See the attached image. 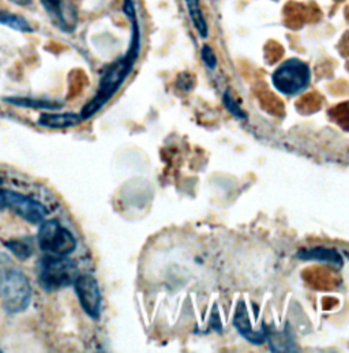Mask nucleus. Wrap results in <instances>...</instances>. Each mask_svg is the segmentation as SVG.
<instances>
[{
  "instance_id": "nucleus-18",
  "label": "nucleus",
  "mask_w": 349,
  "mask_h": 353,
  "mask_svg": "<svg viewBox=\"0 0 349 353\" xmlns=\"http://www.w3.org/2000/svg\"><path fill=\"white\" fill-rule=\"evenodd\" d=\"M201 59L203 61V64L209 68V70H215L217 67V57L213 51V48L208 44H205L201 48Z\"/></svg>"
},
{
  "instance_id": "nucleus-16",
  "label": "nucleus",
  "mask_w": 349,
  "mask_h": 353,
  "mask_svg": "<svg viewBox=\"0 0 349 353\" xmlns=\"http://www.w3.org/2000/svg\"><path fill=\"white\" fill-rule=\"evenodd\" d=\"M0 25L11 28L14 30L22 32V33H32L33 28L30 26V23L28 22L26 18L8 12L6 10H0Z\"/></svg>"
},
{
  "instance_id": "nucleus-10",
  "label": "nucleus",
  "mask_w": 349,
  "mask_h": 353,
  "mask_svg": "<svg viewBox=\"0 0 349 353\" xmlns=\"http://www.w3.org/2000/svg\"><path fill=\"white\" fill-rule=\"evenodd\" d=\"M296 259L303 262H321L329 263L341 269L344 266V259L341 254L335 248L328 247H311V248H301L295 255Z\"/></svg>"
},
{
  "instance_id": "nucleus-9",
  "label": "nucleus",
  "mask_w": 349,
  "mask_h": 353,
  "mask_svg": "<svg viewBox=\"0 0 349 353\" xmlns=\"http://www.w3.org/2000/svg\"><path fill=\"white\" fill-rule=\"evenodd\" d=\"M233 326L236 327L237 333L244 339L247 340L248 343L254 344V345H263L266 343V339H268V332H266V327L262 326L261 330H255L252 326H251V322H250V316H248V311H247V307H246V303L243 300H240L236 305V310H235V315H233Z\"/></svg>"
},
{
  "instance_id": "nucleus-12",
  "label": "nucleus",
  "mask_w": 349,
  "mask_h": 353,
  "mask_svg": "<svg viewBox=\"0 0 349 353\" xmlns=\"http://www.w3.org/2000/svg\"><path fill=\"white\" fill-rule=\"evenodd\" d=\"M6 103L12 104L15 107L33 108V110H44V111H57L61 108V104L54 100L44 99H33V97H6Z\"/></svg>"
},
{
  "instance_id": "nucleus-1",
  "label": "nucleus",
  "mask_w": 349,
  "mask_h": 353,
  "mask_svg": "<svg viewBox=\"0 0 349 353\" xmlns=\"http://www.w3.org/2000/svg\"><path fill=\"white\" fill-rule=\"evenodd\" d=\"M124 14L131 21V40L127 52L117 61H114L103 74L100 85L94 97L82 108L81 119L88 120L93 118L99 111L106 107V104L115 96L121 88L130 72L132 71L141 51V30L137 18V11L132 0H124L123 6Z\"/></svg>"
},
{
  "instance_id": "nucleus-3",
  "label": "nucleus",
  "mask_w": 349,
  "mask_h": 353,
  "mask_svg": "<svg viewBox=\"0 0 349 353\" xmlns=\"http://www.w3.org/2000/svg\"><path fill=\"white\" fill-rule=\"evenodd\" d=\"M78 276V265L68 255L46 254L37 263L39 284L48 294L74 285Z\"/></svg>"
},
{
  "instance_id": "nucleus-17",
  "label": "nucleus",
  "mask_w": 349,
  "mask_h": 353,
  "mask_svg": "<svg viewBox=\"0 0 349 353\" xmlns=\"http://www.w3.org/2000/svg\"><path fill=\"white\" fill-rule=\"evenodd\" d=\"M223 103H224L226 110L235 118L240 119V120L247 119V112L237 104V101L233 99L230 90H226V93L223 94Z\"/></svg>"
},
{
  "instance_id": "nucleus-11",
  "label": "nucleus",
  "mask_w": 349,
  "mask_h": 353,
  "mask_svg": "<svg viewBox=\"0 0 349 353\" xmlns=\"http://www.w3.org/2000/svg\"><path fill=\"white\" fill-rule=\"evenodd\" d=\"M81 115L66 112V114H57V112H46L39 118V124L47 128H70L78 125L81 123Z\"/></svg>"
},
{
  "instance_id": "nucleus-2",
  "label": "nucleus",
  "mask_w": 349,
  "mask_h": 353,
  "mask_svg": "<svg viewBox=\"0 0 349 353\" xmlns=\"http://www.w3.org/2000/svg\"><path fill=\"white\" fill-rule=\"evenodd\" d=\"M10 262L0 265V300L3 310L10 314H19L29 308L33 290L28 276L12 266Z\"/></svg>"
},
{
  "instance_id": "nucleus-13",
  "label": "nucleus",
  "mask_w": 349,
  "mask_h": 353,
  "mask_svg": "<svg viewBox=\"0 0 349 353\" xmlns=\"http://www.w3.org/2000/svg\"><path fill=\"white\" fill-rule=\"evenodd\" d=\"M4 247L19 261H28L34 254V240L30 236L7 240Z\"/></svg>"
},
{
  "instance_id": "nucleus-6",
  "label": "nucleus",
  "mask_w": 349,
  "mask_h": 353,
  "mask_svg": "<svg viewBox=\"0 0 349 353\" xmlns=\"http://www.w3.org/2000/svg\"><path fill=\"white\" fill-rule=\"evenodd\" d=\"M74 290L83 312L94 321L100 319L103 311V296L96 277L88 273H79L74 283Z\"/></svg>"
},
{
  "instance_id": "nucleus-7",
  "label": "nucleus",
  "mask_w": 349,
  "mask_h": 353,
  "mask_svg": "<svg viewBox=\"0 0 349 353\" xmlns=\"http://www.w3.org/2000/svg\"><path fill=\"white\" fill-rule=\"evenodd\" d=\"M6 208L32 225H40L48 216L46 206L36 199L12 190H4Z\"/></svg>"
},
{
  "instance_id": "nucleus-19",
  "label": "nucleus",
  "mask_w": 349,
  "mask_h": 353,
  "mask_svg": "<svg viewBox=\"0 0 349 353\" xmlns=\"http://www.w3.org/2000/svg\"><path fill=\"white\" fill-rule=\"evenodd\" d=\"M12 4L19 6V7H28L33 3V0H10Z\"/></svg>"
},
{
  "instance_id": "nucleus-8",
  "label": "nucleus",
  "mask_w": 349,
  "mask_h": 353,
  "mask_svg": "<svg viewBox=\"0 0 349 353\" xmlns=\"http://www.w3.org/2000/svg\"><path fill=\"white\" fill-rule=\"evenodd\" d=\"M52 23L63 33H72L78 23V11L67 0H40Z\"/></svg>"
},
{
  "instance_id": "nucleus-15",
  "label": "nucleus",
  "mask_w": 349,
  "mask_h": 353,
  "mask_svg": "<svg viewBox=\"0 0 349 353\" xmlns=\"http://www.w3.org/2000/svg\"><path fill=\"white\" fill-rule=\"evenodd\" d=\"M266 343H269L272 352H297V348L288 333V327L284 332H268Z\"/></svg>"
},
{
  "instance_id": "nucleus-4",
  "label": "nucleus",
  "mask_w": 349,
  "mask_h": 353,
  "mask_svg": "<svg viewBox=\"0 0 349 353\" xmlns=\"http://www.w3.org/2000/svg\"><path fill=\"white\" fill-rule=\"evenodd\" d=\"M311 78L312 74L308 63L299 58H290L273 71L272 83L280 94L296 97L310 88Z\"/></svg>"
},
{
  "instance_id": "nucleus-5",
  "label": "nucleus",
  "mask_w": 349,
  "mask_h": 353,
  "mask_svg": "<svg viewBox=\"0 0 349 353\" xmlns=\"http://www.w3.org/2000/svg\"><path fill=\"white\" fill-rule=\"evenodd\" d=\"M39 247L54 255H70L77 248V239L58 220H44L37 234Z\"/></svg>"
},
{
  "instance_id": "nucleus-21",
  "label": "nucleus",
  "mask_w": 349,
  "mask_h": 353,
  "mask_svg": "<svg viewBox=\"0 0 349 353\" xmlns=\"http://www.w3.org/2000/svg\"><path fill=\"white\" fill-rule=\"evenodd\" d=\"M1 181H3V179H1V177H0V183H1Z\"/></svg>"
},
{
  "instance_id": "nucleus-14",
  "label": "nucleus",
  "mask_w": 349,
  "mask_h": 353,
  "mask_svg": "<svg viewBox=\"0 0 349 353\" xmlns=\"http://www.w3.org/2000/svg\"><path fill=\"white\" fill-rule=\"evenodd\" d=\"M190 19L192 21V25L195 28V30L198 32L199 37L206 39L209 36V28H208V22L205 19L202 7H201V0H184Z\"/></svg>"
},
{
  "instance_id": "nucleus-20",
  "label": "nucleus",
  "mask_w": 349,
  "mask_h": 353,
  "mask_svg": "<svg viewBox=\"0 0 349 353\" xmlns=\"http://www.w3.org/2000/svg\"><path fill=\"white\" fill-rule=\"evenodd\" d=\"M6 209V196H4V190L0 188V212Z\"/></svg>"
}]
</instances>
